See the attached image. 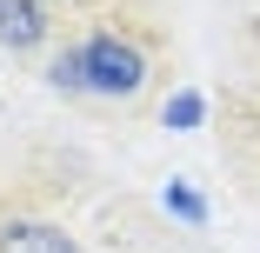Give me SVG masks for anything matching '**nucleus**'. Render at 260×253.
Returning <instances> with one entry per match:
<instances>
[{
  "label": "nucleus",
  "mask_w": 260,
  "mask_h": 253,
  "mask_svg": "<svg viewBox=\"0 0 260 253\" xmlns=\"http://www.w3.org/2000/svg\"><path fill=\"white\" fill-rule=\"evenodd\" d=\"M80 74H87V93H93V100H134L153 67H147V47H140L134 33L93 27V33L80 40Z\"/></svg>",
  "instance_id": "nucleus-1"
},
{
  "label": "nucleus",
  "mask_w": 260,
  "mask_h": 253,
  "mask_svg": "<svg viewBox=\"0 0 260 253\" xmlns=\"http://www.w3.org/2000/svg\"><path fill=\"white\" fill-rule=\"evenodd\" d=\"M47 40H54L47 0H0V47H7V54H34Z\"/></svg>",
  "instance_id": "nucleus-2"
},
{
  "label": "nucleus",
  "mask_w": 260,
  "mask_h": 253,
  "mask_svg": "<svg viewBox=\"0 0 260 253\" xmlns=\"http://www.w3.org/2000/svg\"><path fill=\"white\" fill-rule=\"evenodd\" d=\"M0 253H80V246L47 220H7L0 227Z\"/></svg>",
  "instance_id": "nucleus-3"
},
{
  "label": "nucleus",
  "mask_w": 260,
  "mask_h": 253,
  "mask_svg": "<svg viewBox=\"0 0 260 253\" xmlns=\"http://www.w3.org/2000/svg\"><path fill=\"white\" fill-rule=\"evenodd\" d=\"M160 207H167L174 220H187V227H207V200H200L187 180H167V187H160Z\"/></svg>",
  "instance_id": "nucleus-4"
},
{
  "label": "nucleus",
  "mask_w": 260,
  "mask_h": 253,
  "mask_svg": "<svg viewBox=\"0 0 260 253\" xmlns=\"http://www.w3.org/2000/svg\"><path fill=\"white\" fill-rule=\"evenodd\" d=\"M47 87H60V93H87V74H80V40L60 47L54 60H47Z\"/></svg>",
  "instance_id": "nucleus-5"
},
{
  "label": "nucleus",
  "mask_w": 260,
  "mask_h": 253,
  "mask_svg": "<svg viewBox=\"0 0 260 253\" xmlns=\"http://www.w3.org/2000/svg\"><path fill=\"white\" fill-rule=\"evenodd\" d=\"M200 114H207L200 93H174V100H167V127H200Z\"/></svg>",
  "instance_id": "nucleus-6"
}]
</instances>
